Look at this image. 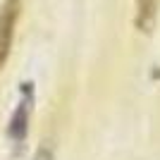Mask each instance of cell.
Instances as JSON below:
<instances>
[{
  "label": "cell",
  "instance_id": "277c9868",
  "mask_svg": "<svg viewBox=\"0 0 160 160\" xmlns=\"http://www.w3.org/2000/svg\"><path fill=\"white\" fill-rule=\"evenodd\" d=\"M33 160H53V151L48 146H41L38 151H36V155H33Z\"/></svg>",
  "mask_w": 160,
  "mask_h": 160
},
{
  "label": "cell",
  "instance_id": "7a4b0ae2",
  "mask_svg": "<svg viewBox=\"0 0 160 160\" xmlns=\"http://www.w3.org/2000/svg\"><path fill=\"white\" fill-rule=\"evenodd\" d=\"M158 5L160 0H136V17H134V24L136 29L143 33H148L155 24V17H158Z\"/></svg>",
  "mask_w": 160,
  "mask_h": 160
},
{
  "label": "cell",
  "instance_id": "3957f363",
  "mask_svg": "<svg viewBox=\"0 0 160 160\" xmlns=\"http://www.w3.org/2000/svg\"><path fill=\"white\" fill-rule=\"evenodd\" d=\"M24 132H27V105L22 103L19 110H17V112H14V117H12L10 134H12L14 139H22V136H24Z\"/></svg>",
  "mask_w": 160,
  "mask_h": 160
},
{
  "label": "cell",
  "instance_id": "6da1fadb",
  "mask_svg": "<svg viewBox=\"0 0 160 160\" xmlns=\"http://www.w3.org/2000/svg\"><path fill=\"white\" fill-rule=\"evenodd\" d=\"M22 14V0H2L0 5V69L5 67L14 41V29Z\"/></svg>",
  "mask_w": 160,
  "mask_h": 160
}]
</instances>
